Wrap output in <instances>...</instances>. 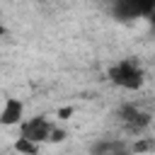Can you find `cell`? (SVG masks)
I'll use <instances>...</instances> for the list:
<instances>
[{
    "label": "cell",
    "mask_w": 155,
    "mask_h": 155,
    "mask_svg": "<svg viewBox=\"0 0 155 155\" xmlns=\"http://www.w3.org/2000/svg\"><path fill=\"white\" fill-rule=\"evenodd\" d=\"M107 78H109L111 85H116L119 90H126V92H138L145 85V70L136 58L116 61L114 65H109Z\"/></svg>",
    "instance_id": "cell-1"
},
{
    "label": "cell",
    "mask_w": 155,
    "mask_h": 155,
    "mask_svg": "<svg viewBox=\"0 0 155 155\" xmlns=\"http://www.w3.org/2000/svg\"><path fill=\"white\" fill-rule=\"evenodd\" d=\"M116 116H119L121 128H124L126 133L136 136V138H140V136L150 128V124H153V116H150L145 109H140L138 104H133V102L121 104L119 111H116Z\"/></svg>",
    "instance_id": "cell-2"
},
{
    "label": "cell",
    "mask_w": 155,
    "mask_h": 155,
    "mask_svg": "<svg viewBox=\"0 0 155 155\" xmlns=\"http://www.w3.org/2000/svg\"><path fill=\"white\" fill-rule=\"evenodd\" d=\"M51 131H53V124L44 116H31V119H24L19 124V138L34 143V145H41V143H48L51 138Z\"/></svg>",
    "instance_id": "cell-3"
},
{
    "label": "cell",
    "mask_w": 155,
    "mask_h": 155,
    "mask_svg": "<svg viewBox=\"0 0 155 155\" xmlns=\"http://www.w3.org/2000/svg\"><path fill=\"white\" fill-rule=\"evenodd\" d=\"M24 121V102L19 97H5L0 107V126H19Z\"/></svg>",
    "instance_id": "cell-4"
},
{
    "label": "cell",
    "mask_w": 155,
    "mask_h": 155,
    "mask_svg": "<svg viewBox=\"0 0 155 155\" xmlns=\"http://www.w3.org/2000/svg\"><path fill=\"white\" fill-rule=\"evenodd\" d=\"M114 15L119 19H136V17H153L155 15V2H116Z\"/></svg>",
    "instance_id": "cell-5"
},
{
    "label": "cell",
    "mask_w": 155,
    "mask_h": 155,
    "mask_svg": "<svg viewBox=\"0 0 155 155\" xmlns=\"http://www.w3.org/2000/svg\"><path fill=\"white\" fill-rule=\"evenodd\" d=\"M128 150H131V155L150 153V150H155V138H153V136H140V138H136V140L128 145Z\"/></svg>",
    "instance_id": "cell-6"
},
{
    "label": "cell",
    "mask_w": 155,
    "mask_h": 155,
    "mask_svg": "<svg viewBox=\"0 0 155 155\" xmlns=\"http://www.w3.org/2000/svg\"><path fill=\"white\" fill-rule=\"evenodd\" d=\"M15 150H17L19 155H36V153H39V145H34V143H29V140H24V138H17V140H15Z\"/></svg>",
    "instance_id": "cell-7"
},
{
    "label": "cell",
    "mask_w": 155,
    "mask_h": 155,
    "mask_svg": "<svg viewBox=\"0 0 155 155\" xmlns=\"http://www.w3.org/2000/svg\"><path fill=\"white\" fill-rule=\"evenodd\" d=\"M68 138V131L65 128H58V126H53V131H51V138H48V143H63Z\"/></svg>",
    "instance_id": "cell-8"
},
{
    "label": "cell",
    "mask_w": 155,
    "mask_h": 155,
    "mask_svg": "<svg viewBox=\"0 0 155 155\" xmlns=\"http://www.w3.org/2000/svg\"><path fill=\"white\" fill-rule=\"evenodd\" d=\"M70 114H73V107H63V109H58V119H61V121L70 119Z\"/></svg>",
    "instance_id": "cell-9"
},
{
    "label": "cell",
    "mask_w": 155,
    "mask_h": 155,
    "mask_svg": "<svg viewBox=\"0 0 155 155\" xmlns=\"http://www.w3.org/2000/svg\"><path fill=\"white\" fill-rule=\"evenodd\" d=\"M109 155H131V150L126 148V150H116V153H109Z\"/></svg>",
    "instance_id": "cell-10"
},
{
    "label": "cell",
    "mask_w": 155,
    "mask_h": 155,
    "mask_svg": "<svg viewBox=\"0 0 155 155\" xmlns=\"http://www.w3.org/2000/svg\"><path fill=\"white\" fill-rule=\"evenodd\" d=\"M150 131H153V138H155V116H153V124H150Z\"/></svg>",
    "instance_id": "cell-11"
},
{
    "label": "cell",
    "mask_w": 155,
    "mask_h": 155,
    "mask_svg": "<svg viewBox=\"0 0 155 155\" xmlns=\"http://www.w3.org/2000/svg\"><path fill=\"white\" fill-rule=\"evenodd\" d=\"M2 34H5V24L0 22V36H2Z\"/></svg>",
    "instance_id": "cell-12"
},
{
    "label": "cell",
    "mask_w": 155,
    "mask_h": 155,
    "mask_svg": "<svg viewBox=\"0 0 155 155\" xmlns=\"http://www.w3.org/2000/svg\"><path fill=\"white\" fill-rule=\"evenodd\" d=\"M150 24H153V27H155V15H153V17H150Z\"/></svg>",
    "instance_id": "cell-13"
},
{
    "label": "cell",
    "mask_w": 155,
    "mask_h": 155,
    "mask_svg": "<svg viewBox=\"0 0 155 155\" xmlns=\"http://www.w3.org/2000/svg\"><path fill=\"white\" fill-rule=\"evenodd\" d=\"M0 155H2V153H0Z\"/></svg>",
    "instance_id": "cell-14"
}]
</instances>
